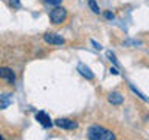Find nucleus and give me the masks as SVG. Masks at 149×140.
Returning a JSON list of instances; mask_svg holds the SVG:
<instances>
[{
	"instance_id": "nucleus-1",
	"label": "nucleus",
	"mask_w": 149,
	"mask_h": 140,
	"mask_svg": "<svg viewBox=\"0 0 149 140\" xmlns=\"http://www.w3.org/2000/svg\"><path fill=\"white\" fill-rule=\"evenodd\" d=\"M87 137L90 140H115L116 135L112 132V131L102 128V126H90L87 131Z\"/></svg>"
},
{
	"instance_id": "nucleus-2",
	"label": "nucleus",
	"mask_w": 149,
	"mask_h": 140,
	"mask_svg": "<svg viewBox=\"0 0 149 140\" xmlns=\"http://www.w3.org/2000/svg\"><path fill=\"white\" fill-rule=\"evenodd\" d=\"M67 9H65L64 6H61V5H58V6H54L53 9L50 11V20L53 25H61V23H64L65 20H67Z\"/></svg>"
},
{
	"instance_id": "nucleus-3",
	"label": "nucleus",
	"mask_w": 149,
	"mask_h": 140,
	"mask_svg": "<svg viewBox=\"0 0 149 140\" xmlns=\"http://www.w3.org/2000/svg\"><path fill=\"white\" fill-rule=\"evenodd\" d=\"M54 125L61 129H67V131H73L78 128V123L74 120H70V118H58L54 120Z\"/></svg>"
},
{
	"instance_id": "nucleus-4",
	"label": "nucleus",
	"mask_w": 149,
	"mask_h": 140,
	"mask_svg": "<svg viewBox=\"0 0 149 140\" xmlns=\"http://www.w3.org/2000/svg\"><path fill=\"white\" fill-rule=\"evenodd\" d=\"M44 41L47 42V44H50V45H64L65 44L64 37L54 34V33H45V34H44Z\"/></svg>"
},
{
	"instance_id": "nucleus-5",
	"label": "nucleus",
	"mask_w": 149,
	"mask_h": 140,
	"mask_svg": "<svg viewBox=\"0 0 149 140\" xmlns=\"http://www.w3.org/2000/svg\"><path fill=\"white\" fill-rule=\"evenodd\" d=\"M0 79H5V81L14 84V81H16V73L8 67H0Z\"/></svg>"
},
{
	"instance_id": "nucleus-6",
	"label": "nucleus",
	"mask_w": 149,
	"mask_h": 140,
	"mask_svg": "<svg viewBox=\"0 0 149 140\" xmlns=\"http://www.w3.org/2000/svg\"><path fill=\"white\" fill-rule=\"evenodd\" d=\"M36 120L39 121V123L44 126V128H51V126H53V121H51V118L45 114V112H42V111L36 114Z\"/></svg>"
},
{
	"instance_id": "nucleus-7",
	"label": "nucleus",
	"mask_w": 149,
	"mask_h": 140,
	"mask_svg": "<svg viewBox=\"0 0 149 140\" xmlns=\"http://www.w3.org/2000/svg\"><path fill=\"white\" fill-rule=\"evenodd\" d=\"M109 103L110 104H113V106H120V104H123L124 103V97L121 95L120 92H112V93H109Z\"/></svg>"
},
{
	"instance_id": "nucleus-8",
	"label": "nucleus",
	"mask_w": 149,
	"mask_h": 140,
	"mask_svg": "<svg viewBox=\"0 0 149 140\" xmlns=\"http://www.w3.org/2000/svg\"><path fill=\"white\" fill-rule=\"evenodd\" d=\"M78 72L82 75L84 78H87V79H95V75L92 73V70L87 67V65H84V64H78Z\"/></svg>"
},
{
	"instance_id": "nucleus-9",
	"label": "nucleus",
	"mask_w": 149,
	"mask_h": 140,
	"mask_svg": "<svg viewBox=\"0 0 149 140\" xmlns=\"http://www.w3.org/2000/svg\"><path fill=\"white\" fill-rule=\"evenodd\" d=\"M11 104V98L8 95H0V109H6Z\"/></svg>"
},
{
	"instance_id": "nucleus-10",
	"label": "nucleus",
	"mask_w": 149,
	"mask_h": 140,
	"mask_svg": "<svg viewBox=\"0 0 149 140\" xmlns=\"http://www.w3.org/2000/svg\"><path fill=\"white\" fill-rule=\"evenodd\" d=\"M87 3H88V8H90L93 13H95V14H100V6L96 5L95 0H87Z\"/></svg>"
},
{
	"instance_id": "nucleus-11",
	"label": "nucleus",
	"mask_w": 149,
	"mask_h": 140,
	"mask_svg": "<svg viewBox=\"0 0 149 140\" xmlns=\"http://www.w3.org/2000/svg\"><path fill=\"white\" fill-rule=\"evenodd\" d=\"M107 58H109V61H110V62H113V64L116 65V67H118V65H120V62H118V61H116L115 55L112 53V51H107Z\"/></svg>"
},
{
	"instance_id": "nucleus-12",
	"label": "nucleus",
	"mask_w": 149,
	"mask_h": 140,
	"mask_svg": "<svg viewBox=\"0 0 149 140\" xmlns=\"http://www.w3.org/2000/svg\"><path fill=\"white\" fill-rule=\"evenodd\" d=\"M42 2L47 3V5H50V6H58V5L62 3V0H42Z\"/></svg>"
},
{
	"instance_id": "nucleus-13",
	"label": "nucleus",
	"mask_w": 149,
	"mask_h": 140,
	"mask_svg": "<svg viewBox=\"0 0 149 140\" xmlns=\"http://www.w3.org/2000/svg\"><path fill=\"white\" fill-rule=\"evenodd\" d=\"M130 90H132L134 93H137V97H140V98H141V100H143V101H148V98H146V97H144V95H143V93H141V92H138V90H137V89H135L134 86H130Z\"/></svg>"
},
{
	"instance_id": "nucleus-14",
	"label": "nucleus",
	"mask_w": 149,
	"mask_h": 140,
	"mask_svg": "<svg viewBox=\"0 0 149 140\" xmlns=\"http://www.w3.org/2000/svg\"><path fill=\"white\" fill-rule=\"evenodd\" d=\"M9 5H11L13 8H16V9H20V2H19V0H9Z\"/></svg>"
},
{
	"instance_id": "nucleus-15",
	"label": "nucleus",
	"mask_w": 149,
	"mask_h": 140,
	"mask_svg": "<svg viewBox=\"0 0 149 140\" xmlns=\"http://www.w3.org/2000/svg\"><path fill=\"white\" fill-rule=\"evenodd\" d=\"M104 17L107 19V20H113V19H115L113 13H110V11H106V13H104Z\"/></svg>"
},
{
	"instance_id": "nucleus-16",
	"label": "nucleus",
	"mask_w": 149,
	"mask_h": 140,
	"mask_svg": "<svg viewBox=\"0 0 149 140\" xmlns=\"http://www.w3.org/2000/svg\"><path fill=\"white\" fill-rule=\"evenodd\" d=\"M110 73H112V75H118L120 72H118V70H116L115 67H110Z\"/></svg>"
},
{
	"instance_id": "nucleus-17",
	"label": "nucleus",
	"mask_w": 149,
	"mask_h": 140,
	"mask_svg": "<svg viewBox=\"0 0 149 140\" xmlns=\"http://www.w3.org/2000/svg\"><path fill=\"white\" fill-rule=\"evenodd\" d=\"M92 44L95 45V48H96V50H101V45L98 44V42H95V41H92Z\"/></svg>"
},
{
	"instance_id": "nucleus-18",
	"label": "nucleus",
	"mask_w": 149,
	"mask_h": 140,
	"mask_svg": "<svg viewBox=\"0 0 149 140\" xmlns=\"http://www.w3.org/2000/svg\"><path fill=\"white\" fill-rule=\"evenodd\" d=\"M0 139H2V134H0Z\"/></svg>"
}]
</instances>
